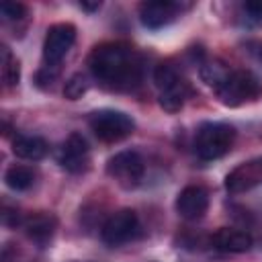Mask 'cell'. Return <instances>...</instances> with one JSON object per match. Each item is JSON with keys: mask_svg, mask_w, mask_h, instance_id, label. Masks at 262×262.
<instances>
[{"mask_svg": "<svg viewBox=\"0 0 262 262\" xmlns=\"http://www.w3.org/2000/svg\"><path fill=\"white\" fill-rule=\"evenodd\" d=\"M88 68L102 84L129 90L141 80V57L125 43H104L88 55Z\"/></svg>", "mask_w": 262, "mask_h": 262, "instance_id": "1", "label": "cell"}, {"mask_svg": "<svg viewBox=\"0 0 262 262\" xmlns=\"http://www.w3.org/2000/svg\"><path fill=\"white\" fill-rule=\"evenodd\" d=\"M235 139V129L227 123H203L194 137V151L203 160L225 156Z\"/></svg>", "mask_w": 262, "mask_h": 262, "instance_id": "2", "label": "cell"}, {"mask_svg": "<svg viewBox=\"0 0 262 262\" xmlns=\"http://www.w3.org/2000/svg\"><path fill=\"white\" fill-rule=\"evenodd\" d=\"M215 92L225 106H239L248 100H256L262 94V86L252 72L231 70L227 80L219 88H215Z\"/></svg>", "mask_w": 262, "mask_h": 262, "instance_id": "3", "label": "cell"}, {"mask_svg": "<svg viewBox=\"0 0 262 262\" xmlns=\"http://www.w3.org/2000/svg\"><path fill=\"white\" fill-rule=\"evenodd\" d=\"M88 125L94 131V135L106 143H115L121 141L125 137H129L135 129L133 119L123 113V111H115V108H100L94 111L88 117Z\"/></svg>", "mask_w": 262, "mask_h": 262, "instance_id": "4", "label": "cell"}, {"mask_svg": "<svg viewBox=\"0 0 262 262\" xmlns=\"http://www.w3.org/2000/svg\"><path fill=\"white\" fill-rule=\"evenodd\" d=\"M143 172H145L143 158L133 149L115 154L106 164V174L123 188H135L141 182Z\"/></svg>", "mask_w": 262, "mask_h": 262, "instance_id": "5", "label": "cell"}, {"mask_svg": "<svg viewBox=\"0 0 262 262\" xmlns=\"http://www.w3.org/2000/svg\"><path fill=\"white\" fill-rule=\"evenodd\" d=\"M139 233V219H137V213L131 211V209H121L117 213H113L104 225H102V231H100V237L106 246L111 248H117L125 242H131L135 235Z\"/></svg>", "mask_w": 262, "mask_h": 262, "instance_id": "6", "label": "cell"}, {"mask_svg": "<svg viewBox=\"0 0 262 262\" xmlns=\"http://www.w3.org/2000/svg\"><path fill=\"white\" fill-rule=\"evenodd\" d=\"M76 41V27L72 23H57L47 29L43 41V59L47 66H57Z\"/></svg>", "mask_w": 262, "mask_h": 262, "instance_id": "7", "label": "cell"}, {"mask_svg": "<svg viewBox=\"0 0 262 262\" xmlns=\"http://www.w3.org/2000/svg\"><path fill=\"white\" fill-rule=\"evenodd\" d=\"M88 156H90V149H88L86 139L80 133H70L68 139L59 147L57 162L68 172L78 174V172H84L88 168V160H90Z\"/></svg>", "mask_w": 262, "mask_h": 262, "instance_id": "8", "label": "cell"}, {"mask_svg": "<svg viewBox=\"0 0 262 262\" xmlns=\"http://www.w3.org/2000/svg\"><path fill=\"white\" fill-rule=\"evenodd\" d=\"M209 209V192L203 186H186L176 196V211L182 219L196 221L201 219Z\"/></svg>", "mask_w": 262, "mask_h": 262, "instance_id": "9", "label": "cell"}, {"mask_svg": "<svg viewBox=\"0 0 262 262\" xmlns=\"http://www.w3.org/2000/svg\"><path fill=\"white\" fill-rule=\"evenodd\" d=\"M178 4L168 0H149L139 4V20L147 29H160L172 23L178 14Z\"/></svg>", "mask_w": 262, "mask_h": 262, "instance_id": "10", "label": "cell"}, {"mask_svg": "<svg viewBox=\"0 0 262 262\" xmlns=\"http://www.w3.org/2000/svg\"><path fill=\"white\" fill-rule=\"evenodd\" d=\"M262 180V160L260 162H248L237 166L225 176V188L229 192H244L256 186Z\"/></svg>", "mask_w": 262, "mask_h": 262, "instance_id": "11", "label": "cell"}, {"mask_svg": "<svg viewBox=\"0 0 262 262\" xmlns=\"http://www.w3.org/2000/svg\"><path fill=\"white\" fill-rule=\"evenodd\" d=\"M23 227L27 231V235L39 244V246H47L55 233V227H57V219L51 215V213H33L29 215L25 221H23Z\"/></svg>", "mask_w": 262, "mask_h": 262, "instance_id": "12", "label": "cell"}, {"mask_svg": "<svg viewBox=\"0 0 262 262\" xmlns=\"http://www.w3.org/2000/svg\"><path fill=\"white\" fill-rule=\"evenodd\" d=\"M211 242H213L215 248L225 250V252H233V254L248 252L254 244V239L248 231H242V229H235V227H219L211 235Z\"/></svg>", "mask_w": 262, "mask_h": 262, "instance_id": "13", "label": "cell"}, {"mask_svg": "<svg viewBox=\"0 0 262 262\" xmlns=\"http://www.w3.org/2000/svg\"><path fill=\"white\" fill-rule=\"evenodd\" d=\"M47 143L43 137H37V135H16V139L12 141V151L23 158V160H41L45 158L47 154Z\"/></svg>", "mask_w": 262, "mask_h": 262, "instance_id": "14", "label": "cell"}, {"mask_svg": "<svg viewBox=\"0 0 262 262\" xmlns=\"http://www.w3.org/2000/svg\"><path fill=\"white\" fill-rule=\"evenodd\" d=\"M186 94H188V86L184 80H180L178 84L166 88V90H160V106L166 111V113H178L182 106H184V100H186Z\"/></svg>", "mask_w": 262, "mask_h": 262, "instance_id": "15", "label": "cell"}, {"mask_svg": "<svg viewBox=\"0 0 262 262\" xmlns=\"http://www.w3.org/2000/svg\"><path fill=\"white\" fill-rule=\"evenodd\" d=\"M4 180H6V184H8L12 190H27V188H31L33 182H35V172H33L29 166H18V164H14V166H10V168L6 170Z\"/></svg>", "mask_w": 262, "mask_h": 262, "instance_id": "16", "label": "cell"}, {"mask_svg": "<svg viewBox=\"0 0 262 262\" xmlns=\"http://www.w3.org/2000/svg\"><path fill=\"white\" fill-rule=\"evenodd\" d=\"M229 72L231 70L225 68L221 61H209V63H203L201 66V78H203V82L209 84V86H213V88H219L227 80Z\"/></svg>", "mask_w": 262, "mask_h": 262, "instance_id": "17", "label": "cell"}, {"mask_svg": "<svg viewBox=\"0 0 262 262\" xmlns=\"http://www.w3.org/2000/svg\"><path fill=\"white\" fill-rule=\"evenodd\" d=\"M0 53H2V80L6 86H16L20 80V63L16 57H12L6 45H2Z\"/></svg>", "mask_w": 262, "mask_h": 262, "instance_id": "18", "label": "cell"}, {"mask_svg": "<svg viewBox=\"0 0 262 262\" xmlns=\"http://www.w3.org/2000/svg\"><path fill=\"white\" fill-rule=\"evenodd\" d=\"M180 80H182V78L178 76V72H176L174 66H170V63H160V66L156 68V72H154V82H156V86H158L160 90H166V88L178 84Z\"/></svg>", "mask_w": 262, "mask_h": 262, "instance_id": "19", "label": "cell"}, {"mask_svg": "<svg viewBox=\"0 0 262 262\" xmlns=\"http://www.w3.org/2000/svg\"><path fill=\"white\" fill-rule=\"evenodd\" d=\"M86 90H88L86 76L74 74V76L66 82V86H63V96H66L68 100H78V98H82V94H86Z\"/></svg>", "mask_w": 262, "mask_h": 262, "instance_id": "20", "label": "cell"}, {"mask_svg": "<svg viewBox=\"0 0 262 262\" xmlns=\"http://www.w3.org/2000/svg\"><path fill=\"white\" fill-rule=\"evenodd\" d=\"M0 14L4 20H18L27 14V6L20 4V2H10V0H4L0 4Z\"/></svg>", "mask_w": 262, "mask_h": 262, "instance_id": "21", "label": "cell"}, {"mask_svg": "<svg viewBox=\"0 0 262 262\" xmlns=\"http://www.w3.org/2000/svg\"><path fill=\"white\" fill-rule=\"evenodd\" d=\"M57 74H59L57 66H45V68H43V70H39V74H37V86H41V88L51 86V84L55 82Z\"/></svg>", "mask_w": 262, "mask_h": 262, "instance_id": "22", "label": "cell"}, {"mask_svg": "<svg viewBox=\"0 0 262 262\" xmlns=\"http://www.w3.org/2000/svg\"><path fill=\"white\" fill-rule=\"evenodd\" d=\"M244 8L252 14V16H256V18H262V0H252V2H246L244 4Z\"/></svg>", "mask_w": 262, "mask_h": 262, "instance_id": "23", "label": "cell"}, {"mask_svg": "<svg viewBox=\"0 0 262 262\" xmlns=\"http://www.w3.org/2000/svg\"><path fill=\"white\" fill-rule=\"evenodd\" d=\"M80 8H82V10H88V12H94V10L100 8V2H98V0H96V2H84V0H82V2H80Z\"/></svg>", "mask_w": 262, "mask_h": 262, "instance_id": "24", "label": "cell"}, {"mask_svg": "<svg viewBox=\"0 0 262 262\" xmlns=\"http://www.w3.org/2000/svg\"><path fill=\"white\" fill-rule=\"evenodd\" d=\"M260 59H262V47H260Z\"/></svg>", "mask_w": 262, "mask_h": 262, "instance_id": "25", "label": "cell"}]
</instances>
